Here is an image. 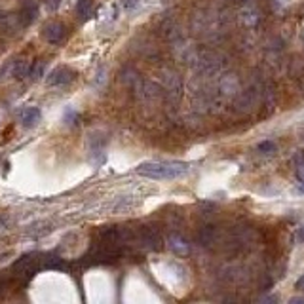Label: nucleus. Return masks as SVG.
<instances>
[{
	"label": "nucleus",
	"instance_id": "1",
	"mask_svg": "<svg viewBox=\"0 0 304 304\" xmlns=\"http://www.w3.org/2000/svg\"><path fill=\"white\" fill-rule=\"evenodd\" d=\"M188 171V164L185 162H145L137 167V173L147 179L167 181L179 179Z\"/></svg>",
	"mask_w": 304,
	"mask_h": 304
},
{
	"label": "nucleus",
	"instance_id": "2",
	"mask_svg": "<svg viewBox=\"0 0 304 304\" xmlns=\"http://www.w3.org/2000/svg\"><path fill=\"white\" fill-rule=\"evenodd\" d=\"M44 260L46 258H42L40 253H27L21 258H17L16 263H14V266H12V270L19 278H32L42 268Z\"/></svg>",
	"mask_w": 304,
	"mask_h": 304
},
{
	"label": "nucleus",
	"instance_id": "3",
	"mask_svg": "<svg viewBox=\"0 0 304 304\" xmlns=\"http://www.w3.org/2000/svg\"><path fill=\"white\" fill-rule=\"evenodd\" d=\"M76 78V72L69 67H55L50 74H48V84L50 86H67L72 80Z\"/></svg>",
	"mask_w": 304,
	"mask_h": 304
},
{
	"label": "nucleus",
	"instance_id": "4",
	"mask_svg": "<svg viewBox=\"0 0 304 304\" xmlns=\"http://www.w3.org/2000/svg\"><path fill=\"white\" fill-rule=\"evenodd\" d=\"M65 25L63 23H57V21H54V23H48L46 27H44V38L50 42V44H59L63 38H65Z\"/></svg>",
	"mask_w": 304,
	"mask_h": 304
},
{
	"label": "nucleus",
	"instance_id": "5",
	"mask_svg": "<svg viewBox=\"0 0 304 304\" xmlns=\"http://www.w3.org/2000/svg\"><path fill=\"white\" fill-rule=\"evenodd\" d=\"M40 118H42V112L38 107H27L19 112V122L23 124V127H34L40 122Z\"/></svg>",
	"mask_w": 304,
	"mask_h": 304
},
{
	"label": "nucleus",
	"instance_id": "6",
	"mask_svg": "<svg viewBox=\"0 0 304 304\" xmlns=\"http://www.w3.org/2000/svg\"><path fill=\"white\" fill-rule=\"evenodd\" d=\"M92 6H94L92 0H78V14L84 17V19L90 17V14H92Z\"/></svg>",
	"mask_w": 304,
	"mask_h": 304
},
{
	"label": "nucleus",
	"instance_id": "7",
	"mask_svg": "<svg viewBox=\"0 0 304 304\" xmlns=\"http://www.w3.org/2000/svg\"><path fill=\"white\" fill-rule=\"evenodd\" d=\"M27 72H29V63L27 61L16 63V69H14V76L16 78H23V76H27Z\"/></svg>",
	"mask_w": 304,
	"mask_h": 304
},
{
	"label": "nucleus",
	"instance_id": "8",
	"mask_svg": "<svg viewBox=\"0 0 304 304\" xmlns=\"http://www.w3.org/2000/svg\"><path fill=\"white\" fill-rule=\"evenodd\" d=\"M258 150H260L263 154H274V152H276V145H274L272 141H265V143L258 145Z\"/></svg>",
	"mask_w": 304,
	"mask_h": 304
},
{
	"label": "nucleus",
	"instance_id": "9",
	"mask_svg": "<svg viewBox=\"0 0 304 304\" xmlns=\"http://www.w3.org/2000/svg\"><path fill=\"white\" fill-rule=\"evenodd\" d=\"M296 181H298V185H300L304 190V160L296 165Z\"/></svg>",
	"mask_w": 304,
	"mask_h": 304
},
{
	"label": "nucleus",
	"instance_id": "10",
	"mask_svg": "<svg viewBox=\"0 0 304 304\" xmlns=\"http://www.w3.org/2000/svg\"><path fill=\"white\" fill-rule=\"evenodd\" d=\"M76 118H78V112H76V110H72V109L65 110V122H67V124H74Z\"/></svg>",
	"mask_w": 304,
	"mask_h": 304
},
{
	"label": "nucleus",
	"instance_id": "11",
	"mask_svg": "<svg viewBox=\"0 0 304 304\" xmlns=\"http://www.w3.org/2000/svg\"><path fill=\"white\" fill-rule=\"evenodd\" d=\"M295 289L298 291V293H304V274L296 280V283H295Z\"/></svg>",
	"mask_w": 304,
	"mask_h": 304
},
{
	"label": "nucleus",
	"instance_id": "12",
	"mask_svg": "<svg viewBox=\"0 0 304 304\" xmlns=\"http://www.w3.org/2000/svg\"><path fill=\"white\" fill-rule=\"evenodd\" d=\"M141 0H125V10H135Z\"/></svg>",
	"mask_w": 304,
	"mask_h": 304
},
{
	"label": "nucleus",
	"instance_id": "13",
	"mask_svg": "<svg viewBox=\"0 0 304 304\" xmlns=\"http://www.w3.org/2000/svg\"><path fill=\"white\" fill-rule=\"evenodd\" d=\"M61 4V0H48V8L50 10H57Z\"/></svg>",
	"mask_w": 304,
	"mask_h": 304
},
{
	"label": "nucleus",
	"instance_id": "14",
	"mask_svg": "<svg viewBox=\"0 0 304 304\" xmlns=\"http://www.w3.org/2000/svg\"><path fill=\"white\" fill-rule=\"evenodd\" d=\"M295 238H296V242H304V226H300V228L296 230Z\"/></svg>",
	"mask_w": 304,
	"mask_h": 304
},
{
	"label": "nucleus",
	"instance_id": "15",
	"mask_svg": "<svg viewBox=\"0 0 304 304\" xmlns=\"http://www.w3.org/2000/svg\"><path fill=\"white\" fill-rule=\"evenodd\" d=\"M4 287H6V283H4V281H0V295L4 293Z\"/></svg>",
	"mask_w": 304,
	"mask_h": 304
}]
</instances>
